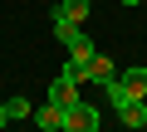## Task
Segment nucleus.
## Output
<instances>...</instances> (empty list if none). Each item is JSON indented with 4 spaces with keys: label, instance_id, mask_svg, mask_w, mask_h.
<instances>
[{
    "label": "nucleus",
    "instance_id": "f8f14e48",
    "mask_svg": "<svg viewBox=\"0 0 147 132\" xmlns=\"http://www.w3.org/2000/svg\"><path fill=\"white\" fill-rule=\"evenodd\" d=\"M118 5H142V0H118Z\"/></svg>",
    "mask_w": 147,
    "mask_h": 132
},
{
    "label": "nucleus",
    "instance_id": "1a4fd4ad",
    "mask_svg": "<svg viewBox=\"0 0 147 132\" xmlns=\"http://www.w3.org/2000/svg\"><path fill=\"white\" fill-rule=\"evenodd\" d=\"M79 34H84V29H79V25H74V20H64V15H54V39H59L64 49H69L74 39H79Z\"/></svg>",
    "mask_w": 147,
    "mask_h": 132
},
{
    "label": "nucleus",
    "instance_id": "39448f33",
    "mask_svg": "<svg viewBox=\"0 0 147 132\" xmlns=\"http://www.w3.org/2000/svg\"><path fill=\"white\" fill-rule=\"evenodd\" d=\"M113 78H118L113 59H108V54H93V59H88V83H113Z\"/></svg>",
    "mask_w": 147,
    "mask_h": 132
},
{
    "label": "nucleus",
    "instance_id": "9b49d317",
    "mask_svg": "<svg viewBox=\"0 0 147 132\" xmlns=\"http://www.w3.org/2000/svg\"><path fill=\"white\" fill-rule=\"evenodd\" d=\"M5 122H10V113H5V103H0V127H5Z\"/></svg>",
    "mask_w": 147,
    "mask_h": 132
},
{
    "label": "nucleus",
    "instance_id": "20e7f679",
    "mask_svg": "<svg viewBox=\"0 0 147 132\" xmlns=\"http://www.w3.org/2000/svg\"><path fill=\"white\" fill-rule=\"evenodd\" d=\"M49 103H59V108H74V103H84V98H79V83L59 74V78L49 83Z\"/></svg>",
    "mask_w": 147,
    "mask_h": 132
},
{
    "label": "nucleus",
    "instance_id": "f257e3e1",
    "mask_svg": "<svg viewBox=\"0 0 147 132\" xmlns=\"http://www.w3.org/2000/svg\"><path fill=\"white\" fill-rule=\"evenodd\" d=\"M103 127V113L93 108V103H74V108H64V132H98Z\"/></svg>",
    "mask_w": 147,
    "mask_h": 132
},
{
    "label": "nucleus",
    "instance_id": "423d86ee",
    "mask_svg": "<svg viewBox=\"0 0 147 132\" xmlns=\"http://www.w3.org/2000/svg\"><path fill=\"white\" fill-rule=\"evenodd\" d=\"M118 122L132 127V132H142V127H147V103H123V108H118Z\"/></svg>",
    "mask_w": 147,
    "mask_h": 132
},
{
    "label": "nucleus",
    "instance_id": "9d476101",
    "mask_svg": "<svg viewBox=\"0 0 147 132\" xmlns=\"http://www.w3.org/2000/svg\"><path fill=\"white\" fill-rule=\"evenodd\" d=\"M5 113H10V122L15 117H34V103L30 98H5Z\"/></svg>",
    "mask_w": 147,
    "mask_h": 132
},
{
    "label": "nucleus",
    "instance_id": "f03ea898",
    "mask_svg": "<svg viewBox=\"0 0 147 132\" xmlns=\"http://www.w3.org/2000/svg\"><path fill=\"white\" fill-rule=\"evenodd\" d=\"M118 88H123V103H147V69H127Z\"/></svg>",
    "mask_w": 147,
    "mask_h": 132
},
{
    "label": "nucleus",
    "instance_id": "6e6552de",
    "mask_svg": "<svg viewBox=\"0 0 147 132\" xmlns=\"http://www.w3.org/2000/svg\"><path fill=\"white\" fill-rule=\"evenodd\" d=\"M88 5H93V0H59V15L74 20V25H84L88 20Z\"/></svg>",
    "mask_w": 147,
    "mask_h": 132
},
{
    "label": "nucleus",
    "instance_id": "0eeeda50",
    "mask_svg": "<svg viewBox=\"0 0 147 132\" xmlns=\"http://www.w3.org/2000/svg\"><path fill=\"white\" fill-rule=\"evenodd\" d=\"M93 54H98V44H93L88 34H79V39L69 44V64H79V69H88V59H93Z\"/></svg>",
    "mask_w": 147,
    "mask_h": 132
},
{
    "label": "nucleus",
    "instance_id": "7ed1b4c3",
    "mask_svg": "<svg viewBox=\"0 0 147 132\" xmlns=\"http://www.w3.org/2000/svg\"><path fill=\"white\" fill-rule=\"evenodd\" d=\"M34 127H39V132H64V108L49 103V98L34 103Z\"/></svg>",
    "mask_w": 147,
    "mask_h": 132
}]
</instances>
